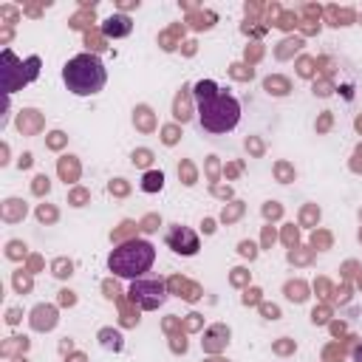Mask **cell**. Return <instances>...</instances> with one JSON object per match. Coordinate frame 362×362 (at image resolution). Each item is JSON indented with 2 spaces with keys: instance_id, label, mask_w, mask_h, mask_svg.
<instances>
[{
  "instance_id": "1",
  "label": "cell",
  "mask_w": 362,
  "mask_h": 362,
  "mask_svg": "<svg viewBox=\"0 0 362 362\" xmlns=\"http://www.w3.org/2000/svg\"><path fill=\"white\" fill-rule=\"evenodd\" d=\"M192 96H195V105H198L195 113H198L201 130L221 136V133H229V130L238 127V122H240V102L232 93L221 90L212 79L195 82Z\"/></svg>"
},
{
  "instance_id": "2",
  "label": "cell",
  "mask_w": 362,
  "mask_h": 362,
  "mask_svg": "<svg viewBox=\"0 0 362 362\" xmlns=\"http://www.w3.org/2000/svg\"><path fill=\"white\" fill-rule=\"evenodd\" d=\"M62 82L74 96H93L105 88L107 71L96 54H76L62 65Z\"/></svg>"
},
{
  "instance_id": "3",
  "label": "cell",
  "mask_w": 362,
  "mask_h": 362,
  "mask_svg": "<svg viewBox=\"0 0 362 362\" xmlns=\"http://www.w3.org/2000/svg\"><path fill=\"white\" fill-rule=\"evenodd\" d=\"M156 263V249L150 240H141V238H133V240H124L122 246H116L107 257V269L116 274V277H124V280H139L144 277V272H150Z\"/></svg>"
},
{
  "instance_id": "4",
  "label": "cell",
  "mask_w": 362,
  "mask_h": 362,
  "mask_svg": "<svg viewBox=\"0 0 362 362\" xmlns=\"http://www.w3.org/2000/svg\"><path fill=\"white\" fill-rule=\"evenodd\" d=\"M130 300L139 305V308H144V311H153V308H158V305H164V300H167V286H164V280H158V277H139V280H130Z\"/></svg>"
},
{
  "instance_id": "5",
  "label": "cell",
  "mask_w": 362,
  "mask_h": 362,
  "mask_svg": "<svg viewBox=\"0 0 362 362\" xmlns=\"http://www.w3.org/2000/svg\"><path fill=\"white\" fill-rule=\"evenodd\" d=\"M167 246L175 252V255H184V257H192L198 249H201V240H198V235L189 229V226H178V223H173L170 229H167Z\"/></svg>"
},
{
  "instance_id": "6",
  "label": "cell",
  "mask_w": 362,
  "mask_h": 362,
  "mask_svg": "<svg viewBox=\"0 0 362 362\" xmlns=\"http://www.w3.org/2000/svg\"><path fill=\"white\" fill-rule=\"evenodd\" d=\"M130 28H133V23H130V17L127 14H110L105 23H102V31H105V37H127L130 34Z\"/></svg>"
},
{
  "instance_id": "7",
  "label": "cell",
  "mask_w": 362,
  "mask_h": 362,
  "mask_svg": "<svg viewBox=\"0 0 362 362\" xmlns=\"http://www.w3.org/2000/svg\"><path fill=\"white\" fill-rule=\"evenodd\" d=\"M161 187H164V173H161V170L144 173V181H141V189H144V192H156V189H161Z\"/></svg>"
},
{
  "instance_id": "8",
  "label": "cell",
  "mask_w": 362,
  "mask_h": 362,
  "mask_svg": "<svg viewBox=\"0 0 362 362\" xmlns=\"http://www.w3.org/2000/svg\"><path fill=\"white\" fill-rule=\"evenodd\" d=\"M354 362H362V345L354 348Z\"/></svg>"
}]
</instances>
